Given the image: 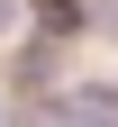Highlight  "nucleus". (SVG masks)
I'll return each mask as SVG.
<instances>
[{"label": "nucleus", "mask_w": 118, "mask_h": 127, "mask_svg": "<svg viewBox=\"0 0 118 127\" xmlns=\"http://www.w3.org/2000/svg\"><path fill=\"white\" fill-rule=\"evenodd\" d=\"M18 82H27V91L55 82V45H27V55H18Z\"/></svg>", "instance_id": "f257e3e1"}, {"label": "nucleus", "mask_w": 118, "mask_h": 127, "mask_svg": "<svg viewBox=\"0 0 118 127\" xmlns=\"http://www.w3.org/2000/svg\"><path fill=\"white\" fill-rule=\"evenodd\" d=\"M37 18H45V36H64V27H82V18H91V9H82V0H45Z\"/></svg>", "instance_id": "f03ea898"}, {"label": "nucleus", "mask_w": 118, "mask_h": 127, "mask_svg": "<svg viewBox=\"0 0 118 127\" xmlns=\"http://www.w3.org/2000/svg\"><path fill=\"white\" fill-rule=\"evenodd\" d=\"M0 27H9V0H0Z\"/></svg>", "instance_id": "7ed1b4c3"}]
</instances>
